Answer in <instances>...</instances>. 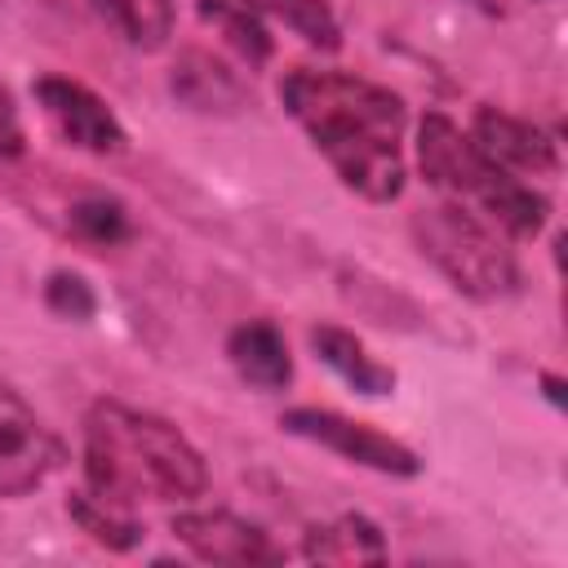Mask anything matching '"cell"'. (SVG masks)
I'll return each instance as SVG.
<instances>
[{
	"label": "cell",
	"instance_id": "d6986e66",
	"mask_svg": "<svg viewBox=\"0 0 568 568\" xmlns=\"http://www.w3.org/2000/svg\"><path fill=\"white\" fill-rule=\"evenodd\" d=\"M44 306H49L58 320L84 324V320H93V311H98V293L89 288L84 275H75V271H53V275L44 280Z\"/></svg>",
	"mask_w": 568,
	"mask_h": 568
},
{
	"label": "cell",
	"instance_id": "8992f818",
	"mask_svg": "<svg viewBox=\"0 0 568 568\" xmlns=\"http://www.w3.org/2000/svg\"><path fill=\"white\" fill-rule=\"evenodd\" d=\"M58 466L62 439L13 386H0V497L36 493Z\"/></svg>",
	"mask_w": 568,
	"mask_h": 568
},
{
	"label": "cell",
	"instance_id": "2e32d148",
	"mask_svg": "<svg viewBox=\"0 0 568 568\" xmlns=\"http://www.w3.org/2000/svg\"><path fill=\"white\" fill-rule=\"evenodd\" d=\"M67 515H71V524H75L80 532H89V537H93L98 546H106V550H133V546L142 541V524L129 519L120 506L93 497V493H71V497H67Z\"/></svg>",
	"mask_w": 568,
	"mask_h": 568
},
{
	"label": "cell",
	"instance_id": "4fadbf2b",
	"mask_svg": "<svg viewBox=\"0 0 568 568\" xmlns=\"http://www.w3.org/2000/svg\"><path fill=\"white\" fill-rule=\"evenodd\" d=\"M302 555L315 564H382L386 541L368 515H337L333 524H315L302 537Z\"/></svg>",
	"mask_w": 568,
	"mask_h": 568
},
{
	"label": "cell",
	"instance_id": "5bb4252c",
	"mask_svg": "<svg viewBox=\"0 0 568 568\" xmlns=\"http://www.w3.org/2000/svg\"><path fill=\"white\" fill-rule=\"evenodd\" d=\"M89 9L133 49H164L173 36V4L169 0H89Z\"/></svg>",
	"mask_w": 568,
	"mask_h": 568
},
{
	"label": "cell",
	"instance_id": "e0dca14e",
	"mask_svg": "<svg viewBox=\"0 0 568 568\" xmlns=\"http://www.w3.org/2000/svg\"><path fill=\"white\" fill-rule=\"evenodd\" d=\"M200 18L248 62V67H262L271 58V36L266 27L253 18V9L235 4V0H200Z\"/></svg>",
	"mask_w": 568,
	"mask_h": 568
},
{
	"label": "cell",
	"instance_id": "52a82bcc",
	"mask_svg": "<svg viewBox=\"0 0 568 568\" xmlns=\"http://www.w3.org/2000/svg\"><path fill=\"white\" fill-rule=\"evenodd\" d=\"M31 93H36V102H40L49 129H53L62 142H71L75 151H89V155H120V151L129 146L124 124L115 120V111H111L89 84H80V80H71V75H40V80L31 84Z\"/></svg>",
	"mask_w": 568,
	"mask_h": 568
},
{
	"label": "cell",
	"instance_id": "3957f363",
	"mask_svg": "<svg viewBox=\"0 0 568 568\" xmlns=\"http://www.w3.org/2000/svg\"><path fill=\"white\" fill-rule=\"evenodd\" d=\"M417 169L430 186L475 200L479 213L510 240H532L550 217V200L524 178L497 169L444 111H426L417 124Z\"/></svg>",
	"mask_w": 568,
	"mask_h": 568
},
{
	"label": "cell",
	"instance_id": "30bf717a",
	"mask_svg": "<svg viewBox=\"0 0 568 568\" xmlns=\"http://www.w3.org/2000/svg\"><path fill=\"white\" fill-rule=\"evenodd\" d=\"M226 359L231 368L240 373V382H248L253 390L271 395V390H284L293 382V355H288V342L275 324L266 320H248L240 328H231L226 337Z\"/></svg>",
	"mask_w": 568,
	"mask_h": 568
},
{
	"label": "cell",
	"instance_id": "ac0fdd59",
	"mask_svg": "<svg viewBox=\"0 0 568 568\" xmlns=\"http://www.w3.org/2000/svg\"><path fill=\"white\" fill-rule=\"evenodd\" d=\"M67 226L75 240L84 244H98V248H111V244H124L133 235L129 226V209L111 195H89V200H75L71 213H67Z\"/></svg>",
	"mask_w": 568,
	"mask_h": 568
},
{
	"label": "cell",
	"instance_id": "8fae6325",
	"mask_svg": "<svg viewBox=\"0 0 568 568\" xmlns=\"http://www.w3.org/2000/svg\"><path fill=\"white\" fill-rule=\"evenodd\" d=\"M311 351L320 355V364H328L355 395H368V399H382L395 390V368L373 359L368 346L351 333V328H337V324H315L311 328Z\"/></svg>",
	"mask_w": 568,
	"mask_h": 568
},
{
	"label": "cell",
	"instance_id": "9a60e30c",
	"mask_svg": "<svg viewBox=\"0 0 568 568\" xmlns=\"http://www.w3.org/2000/svg\"><path fill=\"white\" fill-rule=\"evenodd\" d=\"M235 4L284 22L297 40H306V44H315L324 53L342 49V27H337V18H333V9L324 0H235Z\"/></svg>",
	"mask_w": 568,
	"mask_h": 568
},
{
	"label": "cell",
	"instance_id": "7c38bea8",
	"mask_svg": "<svg viewBox=\"0 0 568 568\" xmlns=\"http://www.w3.org/2000/svg\"><path fill=\"white\" fill-rule=\"evenodd\" d=\"M169 89L178 102H186L191 111H240L244 106V84L235 71H226L213 53L204 49H186L178 62H173V75H169Z\"/></svg>",
	"mask_w": 568,
	"mask_h": 568
},
{
	"label": "cell",
	"instance_id": "ba28073f",
	"mask_svg": "<svg viewBox=\"0 0 568 568\" xmlns=\"http://www.w3.org/2000/svg\"><path fill=\"white\" fill-rule=\"evenodd\" d=\"M173 537L204 564H280L284 550L266 528L248 524L235 510H182L173 515Z\"/></svg>",
	"mask_w": 568,
	"mask_h": 568
},
{
	"label": "cell",
	"instance_id": "9c48e42d",
	"mask_svg": "<svg viewBox=\"0 0 568 568\" xmlns=\"http://www.w3.org/2000/svg\"><path fill=\"white\" fill-rule=\"evenodd\" d=\"M470 142L506 173L515 178H555L559 173V146L546 129L532 120L506 115L497 106H479L470 120Z\"/></svg>",
	"mask_w": 568,
	"mask_h": 568
},
{
	"label": "cell",
	"instance_id": "277c9868",
	"mask_svg": "<svg viewBox=\"0 0 568 568\" xmlns=\"http://www.w3.org/2000/svg\"><path fill=\"white\" fill-rule=\"evenodd\" d=\"M408 231H413L417 253L457 293H466L475 302H501L519 288V262L488 217L444 200V204L417 209Z\"/></svg>",
	"mask_w": 568,
	"mask_h": 568
},
{
	"label": "cell",
	"instance_id": "7a4b0ae2",
	"mask_svg": "<svg viewBox=\"0 0 568 568\" xmlns=\"http://www.w3.org/2000/svg\"><path fill=\"white\" fill-rule=\"evenodd\" d=\"M84 488L120 510L142 501H195L209 488V466L169 417L98 399L84 413Z\"/></svg>",
	"mask_w": 568,
	"mask_h": 568
},
{
	"label": "cell",
	"instance_id": "6da1fadb",
	"mask_svg": "<svg viewBox=\"0 0 568 568\" xmlns=\"http://www.w3.org/2000/svg\"><path fill=\"white\" fill-rule=\"evenodd\" d=\"M280 102L342 178V186L373 204H390L404 191L408 111L399 93L346 71L293 67L280 80Z\"/></svg>",
	"mask_w": 568,
	"mask_h": 568
},
{
	"label": "cell",
	"instance_id": "ffe728a7",
	"mask_svg": "<svg viewBox=\"0 0 568 568\" xmlns=\"http://www.w3.org/2000/svg\"><path fill=\"white\" fill-rule=\"evenodd\" d=\"M541 386H546V399H550L555 408H564V382H559L555 373H541Z\"/></svg>",
	"mask_w": 568,
	"mask_h": 568
},
{
	"label": "cell",
	"instance_id": "5b68a950",
	"mask_svg": "<svg viewBox=\"0 0 568 568\" xmlns=\"http://www.w3.org/2000/svg\"><path fill=\"white\" fill-rule=\"evenodd\" d=\"M280 426L288 435L311 439V444H320V448H328V453H337V457H346V462H355L364 470H377V475L408 479V475L422 470V457L404 439H395V435H386V430H377L368 422H355L346 413H333V408L302 404V408H288L280 417Z\"/></svg>",
	"mask_w": 568,
	"mask_h": 568
}]
</instances>
